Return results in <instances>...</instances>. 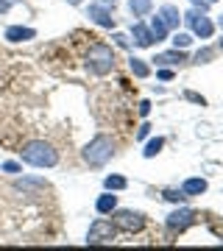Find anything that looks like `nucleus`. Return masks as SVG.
<instances>
[{
	"label": "nucleus",
	"mask_w": 223,
	"mask_h": 251,
	"mask_svg": "<svg viewBox=\"0 0 223 251\" xmlns=\"http://www.w3.org/2000/svg\"><path fill=\"white\" fill-rule=\"evenodd\" d=\"M23 162L28 165H34V168H56L59 165V153L50 143H45V140H31V143L23 145V151H20Z\"/></svg>",
	"instance_id": "obj_1"
},
{
	"label": "nucleus",
	"mask_w": 223,
	"mask_h": 251,
	"mask_svg": "<svg viewBox=\"0 0 223 251\" xmlns=\"http://www.w3.org/2000/svg\"><path fill=\"white\" fill-rule=\"evenodd\" d=\"M87 70L92 75H106V73H112L115 70V50L109 45H103V42L92 45L87 50Z\"/></svg>",
	"instance_id": "obj_2"
},
{
	"label": "nucleus",
	"mask_w": 223,
	"mask_h": 251,
	"mask_svg": "<svg viewBox=\"0 0 223 251\" xmlns=\"http://www.w3.org/2000/svg\"><path fill=\"white\" fill-rule=\"evenodd\" d=\"M112 153H115V143H112L106 134H98L87 148H84V162H87L89 168H103V165L112 159Z\"/></svg>",
	"instance_id": "obj_3"
},
{
	"label": "nucleus",
	"mask_w": 223,
	"mask_h": 251,
	"mask_svg": "<svg viewBox=\"0 0 223 251\" xmlns=\"http://www.w3.org/2000/svg\"><path fill=\"white\" fill-rule=\"evenodd\" d=\"M117 234V226L106 218H98L89 224V232H87V243L89 246H100V243H112Z\"/></svg>",
	"instance_id": "obj_4"
},
{
	"label": "nucleus",
	"mask_w": 223,
	"mask_h": 251,
	"mask_svg": "<svg viewBox=\"0 0 223 251\" xmlns=\"http://www.w3.org/2000/svg\"><path fill=\"white\" fill-rule=\"evenodd\" d=\"M112 224H115L120 232L134 234V232H143L145 218H143V212H134V209H117V212H115V221H112Z\"/></svg>",
	"instance_id": "obj_5"
},
{
	"label": "nucleus",
	"mask_w": 223,
	"mask_h": 251,
	"mask_svg": "<svg viewBox=\"0 0 223 251\" xmlns=\"http://www.w3.org/2000/svg\"><path fill=\"white\" fill-rule=\"evenodd\" d=\"M181 20H187V23H190V28H193V34H196V36H201V39H209V36L215 34L212 20H209V17H204V11L193 9V11H187V14H184Z\"/></svg>",
	"instance_id": "obj_6"
},
{
	"label": "nucleus",
	"mask_w": 223,
	"mask_h": 251,
	"mask_svg": "<svg viewBox=\"0 0 223 251\" xmlns=\"http://www.w3.org/2000/svg\"><path fill=\"white\" fill-rule=\"evenodd\" d=\"M196 212H193V209H187V206H181V209H176V212H170L168 215V232H184V229H187L190 224H193V221H196Z\"/></svg>",
	"instance_id": "obj_7"
},
{
	"label": "nucleus",
	"mask_w": 223,
	"mask_h": 251,
	"mask_svg": "<svg viewBox=\"0 0 223 251\" xmlns=\"http://www.w3.org/2000/svg\"><path fill=\"white\" fill-rule=\"evenodd\" d=\"M87 17L92 20L95 25H100V28H112L115 25V14H112V9H109L106 3H92L89 11H87Z\"/></svg>",
	"instance_id": "obj_8"
},
{
	"label": "nucleus",
	"mask_w": 223,
	"mask_h": 251,
	"mask_svg": "<svg viewBox=\"0 0 223 251\" xmlns=\"http://www.w3.org/2000/svg\"><path fill=\"white\" fill-rule=\"evenodd\" d=\"M14 187H17V193H25V196H42L45 190H48V184H45L42 179H17L14 181Z\"/></svg>",
	"instance_id": "obj_9"
},
{
	"label": "nucleus",
	"mask_w": 223,
	"mask_h": 251,
	"mask_svg": "<svg viewBox=\"0 0 223 251\" xmlns=\"http://www.w3.org/2000/svg\"><path fill=\"white\" fill-rule=\"evenodd\" d=\"M153 62H156V67H176V64L187 62V53L178 50V48H173V50H168V53H159Z\"/></svg>",
	"instance_id": "obj_10"
},
{
	"label": "nucleus",
	"mask_w": 223,
	"mask_h": 251,
	"mask_svg": "<svg viewBox=\"0 0 223 251\" xmlns=\"http://www.w3.org/2000/svg\"><path fill=\"white\" fill-rule=\"evenodd\" d=\"M131 36H134V45H140V48H151L153 45L151 28H145L143 23H134L131 25Z\"/></svg>",
	"instance_id": "obj_11"
},
{
	"label": "nucleus",
	"mask_w": 223,
	"mask_h": 251,
	"mask_svg": "<svg viewBox=\"0 0 223 251\" xmlns=\"http://www.w3.org/2000/svg\"><path fill=\"white\" fill-rule=\"evenodd\" d=\"M34 36H36L34 28H23V25L6 28V39H9V42H28V39H34Z\"/></svg>",
	"instance_id": "obj_12"
},
{
	"label": "nucleus",
	"mask_w": 223,
	"mask_h": 251,
	"mask_svg": "<svg viewBox=\"0 0 223 251\" xmlns=\"http://www.w3.org/2000/svg\"><path fill=\"white\" fill-rule=\"evenodd\" d=\"M95 209H98L100 215H112V212L117 209V196H112V190H109L106 196H100V198H98Z\"/></svg>",
	"instance_id": "obj_13"
},
{
	"label": "nucleus",
	"mask_w": 223,
	"mask_h": 251,
	"mask_svg": "<svg viewBox=\"0 0 223 251\" xmlns=\"http://www.w3.org/2000/svg\"><path fill=\"white\" fill-rule=\"evenodd\" d=\"M159 17H162V23H165L168 28H176V25H178V20H181V14H178L176 6H162Z\"/></svg>",
	"instance_id": "obj_14"
},
{
	"label": "nucleus",
	"mask_w": 223,
	"mask_h": 251,
	"mask_svg": "<svg viewBox=\"0 0 223 251\" xmlns=\"http://www.w3.org/2000/svg\"><path fill=\"white\" fill-rule=\"evenodd\" d=\"M181 190H184V196H201V193H206V181L204 179H187Z\"/></svg>",
	"instance_id": "obj_15"
},
{
	"label": "nucleus",
	"mask_w": 223,
	"mask_h": 251,
	"mask_svg": "<svg viewBox=\"0 0 223 251\" xmlns=\"http://www.w3.org/2000/svg\"><path fill=\"white\" fill-rule=\"evenodd\" d=\"M128 67H131V73L137 75V78H148V75H151V67H148L143 59H137V56L128 59Z\"/></svg>",
	"instance_id": "obj_16"
},
{
	"label": "nucleus",
	"mask_w": 223,
	"mask_h": 251,
	"mask_svg": "<svg viewBox=\"0 0 223 251\" xmlns=\"http://www.w3.org/2000/svg\"><path fill=\"white\" fill-rule=\"evenodd\" d=\"M151 0H131V3H128V9H131V14L134 17H143V14H148V11H151Z\"/></svg>",
	"instance_id": "obj_17"
},
{
	"label": "nucleus",
	"mask_w": 223,
	"mask_h": 251,
	"mask_svg": "<svg viewBox=\"0 0 223 251\" xmlns=\"http://www.w3.org/2000/svg\"><path fill=\"white\" fill-rule=\"evenodd\" d=\"M151 34H153V39L159 42V39H165V34H168V25L162 23V17H153L151 20Z\"/></svg>",
	"instance_id": "obj_18"
},
{
	"label": "nucleus",
	"mask_w": 223,
	"mask_h": 251,
	"mask_svg": "<svg viewBox=\"0 0 223 251\" xmlns=\"http://www.w3.org/2000/svg\"><path fill=\"white\" fill-rule=\"evenodd\" d=\"M162 145H165V140H162V137H156V140H151V143L145 145V159H153V156H156V153L162 151Z\"/></svg>",
	"instance_id": "obj_19"
},
{
	"label": "nucleus",
	"mask_w": 223,
	"mask_h": 251,
	"mask_svg": "<svg viewBox=\"0 0 223 251\" xmlns=\"http://www.w3.org/2000/svg\"><path fill=\"white\" fill-rule=\"evenodd\" d=\"M125 184H128V181H125L123 176H106V181H103V187L112 190V193H115V190H125Z\"/></svg>",
	"instance_id": "obj_20"
},
{
	"label": "nucleus",
	"mask_w": 223,
	"mask_h": 251,
	"mask_svg": "<svg viewBox=\"0 0 223 251\" xmlns=\"http://www.w3.org/2000/svg\"><path fill=\"white\" fill-rule=\"evenodd\" d=\"M162 196H165V201H170V204H181V201H184V190H165V193H162Z\"/></svg>",
	"instance_id": "obj_21"
},
{
	"label": "nucleus",
	"mask_w": 223,
	"mask_h": 251,
	"mask_svg": "<svg viewBox=\"0 0 223 251\" xmlns=\"http://www.w3.org/2000/svg\"><path fill=\"white\" fill-rule=\"evenodd\" d=\"M190 42H193V36H190V34H176V36H173V48H178V50L190 48Z\"/></svg>",
	"instance_id": "obj_22"
},
{
	"label": "nucleus",
	"mask_w": 223,
	"mask_h": 251,
	"mask_svg": "<svg viewBox=\"0 0 223 251\" xmlns=\"http://www.w3.org/2000/svg\"><path fill=\"white\" fill-rule=\"evenodd\" d=\"M212 56H215V50H212V48H201V50L196 53V62H198V64H206L209 59H212Z\"/></svg>",
	"instance_id": "obj_23"
},
{
	"label": "nucleus",
	"mask_w": 223,
	"mask_h": 251,
	"mask_svg": "<svg viewBox=\"0 0 223 251\" xmlns=\"http://www.w3.org/2000/svg\"><path fill=\"white\" fill-rule=\"evenodd\" d=\"M0 168H3L6 173H20V162H3Z\"/></svg>",
	"instance_id": "obj_24"
},
{
	"label": "nucleus",
	"mask_w": 223,
	"mask_h": 251,
	"mask_svg": "<svg viewBox=\"0 0 223 251\" xmlns=\"http://www.w3.org/2000/svg\"><path fill=\"white\" fill-rule=\"evenodd\" d=\"M184 95H187V100H193V103H201V106H206V100L201 98L198 92H184Z\"/></svg>",
	"instance_id": "obj_25"
},
{
	"label": "nucleus",
	"mask_w": 223,
	"mask_h": 251,
	"mask_svg": "<svg viewBox=\"0 0 223 251\" xmlns=\"http://www.w3.org/2000/svg\"><path fill=\"white\" fill-rule=\"evenodd\" d=\"M115 42L120 48H125V50H128V45H131V42H128V36H123V34H115Z\"/></svg>",
	"instance_id": "obj_26"
},
{
	"label": "nucleus",
	"mask_w": 223,
	"mask_h": 251,
	"mask_svg": "<svg viewBox=\"0 0 223 251\" xmlns=\"http://www.w3.org/2000/svg\"><path fill=\"white\" fill-rule=\"evenodd\" d=\"M190 3H193L196 9H201V11H206V9H209V0H190Z\"/></svg>",
	"instance_id": "obj_27"
},
{
	"label": "nucleus",
	"mask_w": 223,
	"mask_h": 251,
	"mask_svg": "<svg viewBox=\"0 0 223 251\" xmlns=\"http://www.w3.org/2000/svg\"><path fill=\"white\" fill-rule=\"evenodd\" d=\"M148 128H151L148 123H145V126H140V131H137V140H145V137H148Z\"/></svg>",
	"instance_id": "obj_28"
},
{
	"label": "nucleus",
	"mask_w": 223,
	"mask_h": 251,
	"mask_svg": "<svg viewBox=\"0 0 223 251\" xmlns=\"http://www.w3.org/2000/svg\"><path fill=\"white\" fill-rule=\"evenodd\" d=\"M156 75H159L162 81H170V78H173V73H170V70H165V67H162V70L156 73Z\"/></svg>",
	"instance_id": "obj_29"
},
{
	"label": "nucleus",
	"mask_w": 223,
	"mask_h": 251,
	"mask_svg": "<svg viewBox=\"0 0 223 251\" xmlns=\"http://www.w3.org/2000/svg\"><path fill=\"white\" fill-rule=\"evenodd\" d=\"M148 112H151V103H148V100H143V103H140V115H148Z\"/></svg>",
	"instance_id": "obj_30"
},
{
	"label": "nucleus",
	"mask_w": 223,
	"mask_h": 251,
	"mask_svg": "<svg viewBox=\"0 0 223 251\" xmlns=\"http://www.w3.org/2000/svg\"><path fill=\"white\" fill-rule=\"evenodd\" d=\"M9 6H11V0H0V14H3V11H9Z\"/></svg>",
	"instance_id": "obj_31"
},
{
	"label": "nucleus",
	"mask_w": 223,
	"mask_h": 251,
	"mask_svg": "<svg viewBox=\"0 0 223 251\" xmlns=\"http://www.w3.org/2000/svg\"><path fill=\"white\" fill-rule=\"evenodd\" d=\"M67 3H73V6H78V3H81V0H67Z\"/></svg>",
	"instance_id": "obj_32"
},
{
	"label": "nucleus",
	"mask_w": 223,
	"mask_h": 251,
	"mask_svg": "<svg viewBox=\"0 0 223 251\" xmlns=\"http://www.w3.org/2000/svg\"><path fill=\"white\" fill-rule=\"evenodd\" d=\"M221 50H223V39H221Z\"/></svg>",
	"instance_id": "obj_33"
},
{
	"label": "nucleus",
	"mask_w": 223,
	"mask_h": 251,
	"mask_svg": "<svg viewBox=\"0 0 223 251\" xmlns=\"http://www.w3.org/2000/svg\"><path fill=\"white\" fill-rule=\"evenodd\" d=\"M221 28H223V17H221Z\"/></svg>",
	"instance_id": "obj_34"
},
{
	"label": "nucleus",
	"mask_w": 223,
	"mask_h": 251,
	"mask_svg": "<svg viewBox=\"0 0 223 251\" xmlns=\"http://www.w3.org/2000/svg\"><path fill=\"white\" fill-rule=\"evenodd\" d=\"M209 3H215V0H209Z\"/></svg>",
	"instance_id": "obj_35"
}]
</instances>
